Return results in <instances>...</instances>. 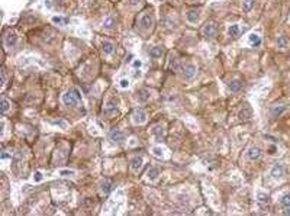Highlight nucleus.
<instances>
[{"instance_id": "23", "label": "nucleus", "mask_w": 290, "mask_h": 216, "mask_svg": "<svg viewBox=\"0 0 290 216\" xmlns=\"http://www.w3.org/2000/svg\"><path fill=\"white\" fill-rule=\"evenodd\" d=\"M151 153L154 154L155 157H158V158L164 157V148H163V147H154V148L151 149Z\"/></svg>"}, {"instance_id": "27", "label": "nucleus", "mask_w": 290, "mask_h": 216, "mask_svg": "<svg viewBox=\"0 0 290 216\" xmlns=\"http://www.w3.org/2000/svg\"><path fill=\"white\" fill-rule=\"evenodd\" d=\"M9 109H10V102H9L6 97H3V99H2V112H3V113H6Z\"/></svg>"}, {"instance_id": "14", "label": "nucleus", "mask_w": 290, "mask_h": 216, "mask_svg": "<svg viewBox=\"0 0 290 216\" xmlns=\"http://www.w3.org/2000/svg\"><path fill=\"white\" fill-rule=\"evenodd\" d=\"M251 116H252L251 107H250L248 105H245L244 109L240 112V119H241V120H250V119H251Z\"/></svg>"}, {"instance_id": "12", "label": "nucleus", "mask_w": 290, "mask_h": 216, "mask_svg": "<svg viewBox=\"0 0 290 216\" xmlns=\"http://www.w3.org/2000/svg\"><path fill=\"white\" fill-rule=\"evenodd\" d=\"M284 176V167L282 164H276L271 168V177L273 178H282Z\"/></svg>"}, {"instance_id": "17", "label": "nucleus", "mask_w": 290, "mask_h": 216, "mask_svg": "<svg viewBox=\"0 0 290 216\" xmlns=\"http://www.w3.org/2000/svg\"><path fill=\"white\" fill-rule=\"evenodd\" d=\"M240 34H241V29H240V26L238 25H232V26L228 28V35H229L231 38H238Z\"/></svg>"}, {"instance_id": "38", "label": "nucleus", "mask_w": 290, "mask_h": 216, "mask_svg": "<svg viewBox=\"0 0 290 216\" xmlns=\"http://www.w3.org/2000/svg\"><path fill=\"white\" fill-rule=\"evenodd\" d=\"M270 154H274L276 153V147H270V151H269Z\"/></svg>"}, {"instance_id": "2", "label": "nucleus", "mask_w": 290, "mask_h": 216, "mask_svg": "<svg viewBox=\"0 0 290 216\" xmlns=\"http://www.w3.org/2000/svg\"><path fill=\"white\" fill-rule=\"evenodd\" d=\"M152 23H154V16H152L151 13H144L142 16L139 17L138 21V25L139 28L142 31H150L152 28Z\"/></svg>"}, {"instance_id": "10", "label": "nucleus", "mask_w": 290, "mask_h": 216, "mask_svg": "<svg viewBox=\"0 0 290 216\" xmlns=\"http://www.w3.org/2000/svg\"><path fill=\"white\" fill-rule=\"evenodd\" d=\"M286 109H287L286 105H283V103H276V105L271 106V115H273L274 118H277V116H280L282 113H284Z\"/></svg>"}, {"instance_id": "18", "label": "nucleus", "mask_w": 290, "mask_h": 216, "mask_svg": "<svg viewBox=\"0 0 290 216\" xmlns=\"http://www.w3.org/2000/svg\"><path fill=\"white\" fill-rule=\"evenodd\" d=\"M163 54H164V49L161 47H152L150 49V55H151L152 58H161Z\"/></svg>"}, {"instance_id": "22", "label": "nucleus", "mask_w": 290, "mask_h": 216, "mask_svg": "<svg viewBox=\"0 0 290 216\" xmlns=\"http://www.w3.org/2000/svg\"><path fill=\"white\" fill-rule=\"evenodd\" d=\"M150 96H151V93L148 90H141L138 94V99H139V102H147L148 99H150Z\"/></svg>"}, {"instance_id": "13", "label": "nucleus", "mask_w": 290, "mask_h": 216, "mask_svg": "<svg viewBox=\"0 0 290 216\" xmlns=\"http://www.w3.org/2000/svg\"><path fill=\"white\" fill-rule=\"evenodd\" d=\"M158 177H160V168H158V167H151V168H148V171H147L148 180L154 181V180H157Z\"/></svg>"}, {"instance_id": "4", "label": "nucleus", "mask_w": 290, "mask_h": 216, "mask_svg": "<svg viewBox=\"0 0 290 216\" xmlns=\"http://www.w3.org/2000/svg\"><path fill=\"white\" fill-rule=\"evenodd\" d=\"M132 122L135 125H144V123L147 122V113L142 109L134 110V113H132Z\"/></svg>"}, {"instance_id": "41", "label": "nucleus", "mask_w": 290, "mask_h": 216, "mask_svg": "<svg viewBox=\"0 0 290 216\" xmlns=\"http://www.w3.org/2000/svg\"><path fill=\"white\" fill-rule=\"evenodd\" d=\"M189 2H197V0H189Z\"/></svg>"}, {"instance_id": "33", "label": "nucleus", "mask_w": 290, "mask_h": 216, "mask_svg": "<svg viewBox=\"0 0 290 216\" xmlns=\"http://www.w3.org/2000/svg\"><path fill=\"white\" fill-rule=\"evenodd\" d=\"M119 86H121L122 89H128V87H129V80H128V78H122V80L119 81Z\"/></svg>"}, {"instance_id": "11", "label": "nucleus", "mask_w": 290, "mask_h": 216, "mask_svg": "<svg viewBox=\"0 0 290 216\" xmlns=\"http://www.w3.org/2000/svg\"><path fill=\"white\" fill-rule=\"evenodd\" d=\"M247 157H248V160H251V161H257V160L261 157V149L257 148V147H252V148H250L248 151H247Z\"/></svg>"}, {"instance_id": "32", "label": "nucleus", "mask_w": 290, "mask_h": 216, "mask_svg": "<svg viewBox=\"0 0 290 216\" xmlns=\"http://www.w3.org/2000/svg\"><path fill=\"white\" fill-rule=\"evenodd\" d=\"M257 199L260 200V202H263V203H267L270 200V196L265 195V193H258V197H257Z\"/></svg>"}, {"instance_id": "6", "label": "nucleus", "mask_w": 290, "mask_h": 216, "mask_svg": "<svg viewBox=\"0 0 290 216\" xmlns=\"http://www.w3.org/2000/svg\"><path fill=\"white\" fill-rule=\"evenodd\" d=\"M144 165V158L139 157V155H135V157L131 158V170L134 173H139V170L142 168Z\"/></svg>"}, {"instance_id": "3", "label": "nucleus", "mask_w": 290, "mask_h": 216, "mask_svg": "<svg viewBox=\"0 0 290 216\" xmlns=\"http://www.w3.org/2000/svg\"><path fill=\"white\" fill-rule=\"evenodd\" d=\"M216 34H218V28H216V25H215L213 22H207L206 25L202 28V35H203V38H206V39H213L215 36H216Z\"/></svg>"}, {"instance_id": "28", "label": "nucleus", "mask_w": 290, "mask_h": 216, "mask_svg": "<svg viewBox=\"0 0 290 216\" xmlns=\"http://www.w3.org/2000/svg\"><path fill=\"white\" fill-rule=\"evenodd\" d=\"M52 22H54V23H59V25H67V23H68V19H67V17L54 16V17H52Z\"/></svg>"}, {"instance_id": "7", "label": "nucleus", "mask_w": 290, "mask_h": 216, "mask_svg": "<svg viewBox=\"0 0 290 216\" xmlns=\"http://www.w3.org/2000/svg\"><path fill=\"white\" fill-rule=\"evenodd\" d=\"M17 35L13 34V32H9V34L4 35V45L7 48H15L17 45Z\"/></svg>"}, {"instance_id": "20", "label": "nucleus", "mask_w": 290, "mask_h": 216, "mask_svg": "<svg viewBox=\"0 0 290 216\" xmlns=\"http://www.w3.org/2000/svg\"><path fill=\"white\" fill-rule=\"evenodd\" d=\"M228 89L231 90L232 93H234V92H238V90L241 89V81L240 80H231L229 84H228Z\"/></svg>"}, {"instance_id": "37", "label": "nucleus", "mask_w": 290, "mask_h": 216, "mask_svg": "<svg viewBox=\"0 0 290 216\" xmlns=\"http://www.w3.org/2000/svg\"><path fill=\"white\" fill-rule=\"evenodd\" d=\"M141 3V0H129V4L131 6H138Z\"/></svg>"}, {"instance_id": "42", "label": "nucleus", "mask_w": 290, "mask_h": 216, "mask_svg": "<svg viewBox=\"0 0 290 216\" xmlns=\"http://www.w3.org/2000/svg\"><path fill=\"white\" fill-rule=\"evenodd\" d=\"M58 2H65V0H58Z\"/></svg>"}, {"instance_id": "24", "label": "nucleus", "mask_w": 290, "mask_h": 216, "mask_svg": "<svg viewBox=\"0 0 290 216\" xmlns=\"http://www.w3.org/2000/svg\"><path fill=\"white\" fill-rule=\"evenodd\" d=\"M250 41L252 42V47H258L261 44V39H260V36L257 34H251L250 35Z\"/></svg>"}, {"instance_id": "5", "label": "nucleus", "mask_w": 290, "mask_h": 216, "mask_svg": "<svg viewBox=\"0 0 290 216\" xmlns=\"http://www.w3.org/2000/svg\"><path fill=\"white\" fill-rule=\"evenodd\" d=\"M109 138L112 142H115V144H122L123 141L126 139V135H125V132L119 131V129H113V131L110 132Z\"/></svg>"}, {"instance_id": "9", "label": "nucleus", "mask_w": 290, "mask_h": 216, "mask_svg": "<svg viewBox=\"0 0 290 216\" xmlns=\"http://www.w3.org/2000/svg\"><path fill=\"white\" fill-rule=\"evenodd\" d=\"M103 113H105L106 116H113V115H116L118 113V106H116V103L107 102L105 105V107H103Z\"/></svg>"}, {"instance_id": "29", "label": "nucleus", "mask_w": 290, "mask_h": 216, "mask_svg": "<svg viewBox=\"0 0 290 216\" xmlns=\"http://www.w3.org/2000/svg\"><path fill=\"white\" fill-rule=\"evenodd\" d=\"M151 132L154 135H163V134H164V128L161 126V125H157V126H154L151 129Z\"/></svg>"}, {"instance_id": "31", "label": "nucleus", "mask_w": 290, "mask_h": 216, "mask_svg": "<svg viewBox=\"0 0 290 216\" xmlns=\"http://www.w3.org/2000/svg\"><path fill=\"white\" fill-rule=\"evenodd\" d=\"M280 202H282V204L284 208H290V195H284L280 199Z\"/></svg>"}, {"instance_id": "26", "label": "nucleus", "mask_w": 290, "mask_h": 216, "mask_svg": "<svg viewBox=\"0 0 290 216\" xmlns=\"http://www.w3.org/2000/svg\"><path fill=\"white\" fill-rule=\"evenodd\" d=\"M59 176L61 177H74L76 171L74 170H59Z\"/></svg>"}, {"instance_id": "30", "label": "nucleus", "mask_w": 290, "mask_h": 216, "mask_svg": "<svg viewBox=\"0 0 290 216\" xmlns=\"http://www.w3.org/2000/svg\"><path fill=\"white\" fill-rule=\"evenodd\" d=\"M115 26V19L113 17H107L105 21V29H112Z\"/></svg>"}, {"instance_id": "19", "label": "nucleus", "mask_w": 290, "mask_h": 216, "mask_svg": "<svg viewBox=\"0 0 290 216\" xmlns=\"http://www.w3.org/2000/svg\"><path fill=\"white\" fill-rule=\"evenodd\" d=\"M110 190H112V183H110V181L105 180V181L100 183V191L103 193V195H109Z\"/></svg>"}, {"instance_id": "40", "label": "nucleus", "mask_w": 290, "mask_h": 216, "mask_svg": "<svg viewBox=\"0 0 290 216\" xmlns=\"http://www.w3.org/2000/svg\"><path fill=\"white\" fill-rule=\"evenodd\" d=\"M286 213H287V215H290V208H287V210H286Z\"/></svg>"}, {"instance_id": "8", "label": "nucleus", "mask_w": 290, "mask_h": 216, "mask_svg": "<svg viewBox=\"0 0 290 216\" xmlns=\"http://www.w3.org/2000/svg\"><path fill=\"white\" fill-rule=\"evenodd\" d=\"M194 74H196V67H194L193 64H186L184 67H183V76H184L186 80H192L194 77Z\"/></svg>"}, {"instance_id": "35", "label": "nucleus", "mask_w": 290, "mask_h": 216, "mask_svg": "<svg viewBox=\"0 0 290 216\" xmlns=\"http://www.w3.org/2000/svg\"><path fill=\"white\" fill-rule=\"evenodd\" d=\"M34 180H35V181H41V180H42V174L39 173V171H36V173H35Z\"/></svg>"}, {"instance_id": "36", "label": "nucleus", "mask_w": 290, "mask_h": 216, "mask_svg": "<svg viewBox=\"0 0 290 216\" xmlns=\"http://www.w3.org/2000/svg\"><path fill=\"white\" fill-rule=\"evenodd\" d=\"M134 68H141V65H142V63H141V59H135L134 61Z\"/></svg>"}, {"instance_id": "16", "label": "nucleus", "mask_w": 290, "mask_h": 216, "mask_svg": "<svg viewBox=\"0 0 290 216\" xmlns=\"http://www.w3.org/2000/svg\"><path fill=\"white\" fill-rule=\"evenodd\" d=\"M102 49H103V52H105L106 55L113 54V51H115V44H113V42H110V41H105V42H103V45H102Z\"/></svg>"}, {"instance_id": "1", "label": "nucleus", "mask_w": 290, "mask_h": 216, "mask_svg": "<svg viewBox=\"0 0 290 216\" xmlns=\"http://www.w3.org/2000/svg\"><path fill=\"white\" fill-rule=\"evenodd\" d=\"M61 102H63V105H65L67 107L77 106V105L81 102V94L78 93L77 89L68 90V92H65V93L61 96Z\"/></svg>"}, {"instance_id": "21", "label": "nucleus", "mask_w": 290, "mask_h": 216, "mask_svg": "<svg viewBox=\"0 0 290 216\" xmlns=\"http://www.w3.org/2000/svg\"><path fill=\"white\" fill-rule=\"evenodd\" d=\"M277 47L282 48V49H286L289 47V41H287L284 36H278L277 38Z\"/></svg>"}, {"instance_id": "34", "label": "nucleus", "mask_w": 290, "mask_h": 216, "mask_svg": "<svg viewBox=\"0 0 290 216\" xmlns=\"http://www.w3.org/2000/svg\"><path fill=\"white\" fill-rule=\"evenodd\" d=\"M6 80H7V77H6V71H4V70H2V87L6 84Z\"/></svg>"}, {"instance_id": "15", "label": "nucleus", "mask_w": 290, "mask_h": 216, "mask_svg": "<svg viewBox=\"0 0 290 216\" xmlns=\"http://www.w3.org/2000/svg\"><path fill=\"white\" fill-rule=\"evenodd\" d=\"M186 17H187V21L192 23V25H194V23H197V21H199V12L197 10H189L187 12V15H186Z\"/></svg>"}, {"instance_id": "25", "label": "nucleus", "mask_w": 290, "mask_h": 216, "mask_svg": "<svg viewBox=\"0 0 290 216\" xmlns=\"http://www.w3.org/2000/svg\"><path fill=\"white\" fill-rule=\"evenodd\" d=\"M252 7H254V0H244V4H242L244 12H251Z\"/></svg>"}, {"instance_id": "39", "label": "nucleus", "mask_w": 290, "mask_h": 216, "mask_svg": "<svg viewBox=\"0 0 290 216\" xmlns=\"http://www.w3.org/2000/svg\"><path fill=\"white\" fill-rule=\"evenodd\" d=\"M7 158H9L7 154H2V160H7Z\"/></svg>"}]
</instances>
